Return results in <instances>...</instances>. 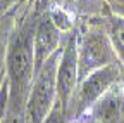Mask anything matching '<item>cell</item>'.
<instances>
[{
    "instance_id": "6da1fadb",
    "label": "cell",
    "mask_w": 124,
    "mask_h": 123,
    "mask_svg": "<svg viewBox=\"0 0 124 123\" xmlns=\"http://www.w3.org/2000/svg\"><path fill=\"white\" fill-rule=\"evenodd\" d=\"M38 16L28 18L16 31L7 47L5 80L9 83V114L21 120L35 80V28Z\"/></svg>"
},
{
    "instance_id": "7a4b0ae2",
    "label": "cell",
    "mask_w": 124,
    "mask_h": 123,
    "mask_svg": "<svg viewBox=\"0 0 124 123\" xmlns=\"http://www.w3.org/2000/svg\"><path fill=\"white\" fill-rule=\"evenodd\" d=\"M62 49H64V43L36 73L26 101L23 123H43L46 114L54 107L57 101V68L62 56Z\"/></svg>"
},
{
    "instance_id": "3957f363",
    "label": "cell",
    "mask_w": 124,
    "mask_h": 123,
    "mask_svg": "<svg viewBox=\"0 0 124 123\" xmlns=\"http://www.w3.org/2000/svg\"><path fill=\"white\" fill-rule=\"evenodd\" d=\"M121 63H112L79 80L67 106V120L86 114L114 85L121 82Z\"/></svg>"
},
{
    "instance_id": "277c9868",
    "label": "cell",
    "mask_w": 124,
    "mask_h": 123,
    "mask_svg": "<svg viewBox=\"0 0 124 123\" xmlns=\"http://www.w3.org/2000/svg\"><path fill=\"white\" fill-rule=\"evenodd\" d=\"M78 63L79 80L103 66L119 63L105 26L91 24L85 28V31H78Z\"/></svg>"
},
{
    "instance_id": "5b68a950",
    "label": "cell",
    "mask_w": 124,
    "mask_h": 123,
    "mask_svg": "<svg viewBox=\"0 0 124 123\" xmlns=\"http://www.w3.org/2000/svg\"><path fill=\"white\" fill-rule=\"evenodd\" d=\"M79 83V63H78V29H72L66 35L64 49L57 68V99L66 107Z\"/></svg>"
},
{
    "instance_id": "8992f818",
    "label": "cell",
    "mask_w": 124,
    "mask_h": 123,
    "mask_svg": "<svg viewBox=\"0 0 124 123\" xmlns=\"http://www.w3.org/2000/svg\"><path fill=\"white\" fill-rule=\"evenodd\" d=\"M62 31L55 26L50 14L45 12L38 16L36 28H35V76L41 69V66L48 61L60 47H62Z\"/></svg>"
},
{
    "instance_id": "52a82bcc",
    "label": "cell",
    "mask_w": 124,
    "mask_h": 123,
    "mask_svg": "<svg viewBox=\"0 0 124 123\" xmlns=\"http://www.w3.org/2000/svg\"><path fill=\"white\" fill-rule=\"evenodd\" d=\"M105 29L119 63L124 64V16H112L110 19H107Z\"/></svg>"
},
{
    "instance_id": "ba28073f",
    "label": "cell",
    "mask_w": 124,
    "mask_h": 123,
    "mask_svg": "<svg viewBox=\"0 0 124 123\" xmlns=\"http://www.w3.org/2000/svg\"><path fill=\"white\" fill-rule=\"evenodd\" d=\"M59 5L69 12H90L95 9V0H59Z\"/></svg>"
},
{
    "instance_id": "9c48e42d",
    "label": "cell",
    "mask_w": 124,
    "mask_h": 123,
    "mask_svg": "<svg viewBox=\"0 0 124 123\" xmlns=\"http://www.w3.org/2000/svg\"><path fill=\"white\" fill-rule=\"evenodd\" d=\"M66 121H67V111H66V107L60 104V101L57 99L54 107L50 109V113L43 120V123H66Z\"/></svg>"
},
{
    "instance_id": "30bf717a",
    "label": "cell",
    "mask_w": 124,
    "mask_h": 123,
    "mask_svg": "<svg viewBox=\"0 0 124 123\" xmlns=\"http://www.w3.org/2000/svg\"><path fill=\"white\" fill-rule=\"evenodd\" d=\"M19 2L21 0H0V16H4L9 9H12L14 5H17Z\"/></svg>"
},
{
    "instance_id": "8fae6325",
    "label": "cell",
    "mask_w": 124,
    "mask_h": 123,
    "mask_svg": "<svg viewBox=\"0 0 124 123\" xmlns=\"http://www.w3.org/2000/svg\"><path fill=\"white\" fill-rule=\"evenodd\" d=\"M5 59H7V50L4 49V45L0 43V73H2V69H4V63H5ZM2 78V76H0ZM2 83V82H0Z\"/></svg>"
},
{
    "instance_id": "7c38bea8",
    "label": "cell",
    "mask_w": 124,
    "mask_h": 123,
    "mask_svg": "<svg viewBox=\"0 0 124 123\" xmlns=\"http://www.w3.org/2000/svg\"><path fill=\"white\" fill-rule=\"evenodd\" d=\"M121 83H122V87H124V64L121 66Z\"/></svg>"
},
{
    "instance_id": "4fadbf2b",
    "label": "cell",
    "mask_w": 124,
    "mask_h": 123,
    "mask_svg": "<svg viewBox=\"0 0 124 123\" xmlns=\"http://www.w3.org/2000/svg\"><path fill=\"white\" fill-rule=\"evenodd\" d=\"M29 2H36V0H29Z\"/></svg>"
}]
</instances>
